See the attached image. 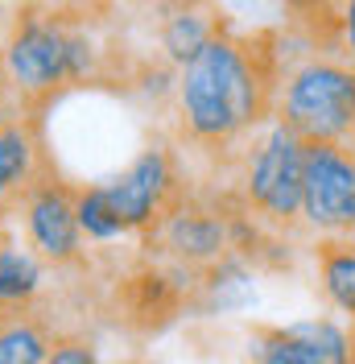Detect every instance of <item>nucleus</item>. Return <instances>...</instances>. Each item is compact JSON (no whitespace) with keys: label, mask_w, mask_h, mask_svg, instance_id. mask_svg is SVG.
<instances>
[{"label":"nucleus","mask_w":355,"mask_h":364,"mask_svg":"<svg viewBox=\"0 0 355 364\" xmlns=\"http://www.w3.org/2000/svg\"><path fill=\"white\" fill-rule=\"evenodd\" d=\"M277 91L268 38L211 33L190 63H182V120L186 133L207 145H223L265 120Z\"/></svg>","instance_id":"nucleus-1"},{"label":"nucleus","mask_w":355,"mask_h":364,"mask_svg":"<svg viewBox=\"0 0 355 364\" xmlns=\"http://www.w3.org/2000/svg\"><path fill=\"white\" fill-rule=\"evenodd\" d=\"M277 120L302 141H343L355 145V67L334 58H310L289 70Z\"/></svg>","instance_id":"nucleus-2"},{"label":"nucleus","mask_w":355,"mask_h":364,"mask_svg":"<svg viewBox=\"0 0 355 364\" xmlns=\"http://www.w3.org/2000/svg\"><path fill=\"white\" fill-rule=\"evenodd\" d=\"M9 83L21 95H50L91 67V42L62 17H21L0 54Z\"/></svg>","instance_id":"nucleus-3"},{"label":"nucleus","mask_w":355,"mask_h":364,"mask_svg":"<svg viewBox=\"0 0 355 364\" xmlns=\"http://www.w3.org/2000/svg\"><path fill=\"white\" fill-rule=\"evenodd\" d=\"M302 182L306 141L277 120L248 158V203L273 224H293L302 215Z\"/></svg>","instance_id":"nucleus-4"},{"label":"nucleus","mask_w":355,"mask_h":364,"mask_svg":"<svg viewBox=\"0 0 355 364\" xmlns=\"http://www.w3.org/2000/svg\"><path fill=\"white\" fill-rule=\"evenodd\" d=\"M302 215L327 236H355V145L306 141Z\"/></svg>","instance_id":"nucleus-5"},{"label":"nucleus","mask_w":355,"mask_h":364,"mask_svg":"<svg viewBox=\"0 0 355 364\" xmlns=\"http://www.w3.org/2000/svg\"><path fill=\"white\" fill-rule=\"evenodd\" d=\"M252 364H351L355 343L327 318L293 323V327H256L248 340Z\"/></svg>","instance_id":"nucleus-6"},{"label":"nucleus","mask_w":355,"mask_h":364,"mask_svg":"<svg viewBox=\"0 0 355 364\" xmlns=\"http://www.w3.org/2000/svg\"><path fill=\"white\" fill-rule=\"evenodd\" d=\"M170 186H174L170 158L161 149H145L120 178L104 186V203L116 215L120 232H133V228L153 224L157 215L170 211L165 207L170 203Z\"/></svg>","instance_id":"nucleus-7"},{"label":"nucleus","mask_w":355,"mask_h":364,"mask_svg":"<svg viewBox=\"0 0 355 364\" xmlns=\"http://www.w3.org/2000/svg\"><path fill=\"white\" fill-rule=\"evenodd\" d=\"M25 224H29V240L38 245L42 257L50 261H75L79 257V195L67 182H29L25 195Z\"/></svg>","instance_id":"nucleus-8"},{"label":"nucleus","mask_w":355,"mask_h":364,"mask_svg":"<svg viewBox=\"0 0 355 364\" xmlns=\"http://www.w3.org/2000/svg\"><path fill=\"white\" fill-rule=\"evenodd\" d=\"M161 240L186 257V261H215L227 245V232L223 220L211 211H195V207H174L165 211V224H161Z\"/></svg>","instance_id":"nucleus-9"},{"label":"nucleus","mask_w":355,"mask_h":364,"mask_svg":"<svg viewBox=\"0 0 355 364\" xmlns=\"http://www.w3.org/2000/svg\"><path fill=\"white\" fill-rule=\"evenodd\" d=\"M318 277L322 290L339 311L355 318V240L351 236H327L318 240Z\"/></svg>","instance_id":"nucleus-10"},{"label":"nucleus","mask_w":355,"mask_h":364,"mask_svg":"<svg viewBox=\"0 0 355 364\" xmlns=\"http://www.w3.org/2000/svg\"><path fill=\"white\" fill-rule=\"evenodd\" d=\"M33 161H38V136L33 124L13 120L4 133H0V199L17 195L29 186L33 178Z\"/></svg>","instance_id":"nucleus-11"},{"label":"nucleus","mask_w":355,"mask_h":364,"mask_svg":"<svg viewBox=\"0 0 355 364\" xmlns=\"http://www.w3.org/2000/svg\"><path fill=\"white\" fill-rule=\"evenodd\" d=\"M54 352L50 331L33 318H13L0 327V364H45Z\"/></svg>","instance_id":"nucleus-12"},{"label":"nucleus","mask_w":355,"mask_h":364,"mask_svg":"<svg viewBox=\"0 0 355 364\" xmlns=\"http://www.w3.org/2000/svg\"><path fill=\"white\" fill-rule=\"evenodd\" d=\"M42 269L25 249H0V306H25L38 294Z\"/></svg>","instance_id":"nucleus-13"},{"label":"nucleus","mask_w":355,"mask_h":364,"mask_svg":"<svg viewBox=\"0 0 355 364\" xmlns=\"http://www.w3.org/2000/svg\"><path fill=\"white\" fill-rule=\"evenodd\" d=\"M281 4L310 38H318V42L339 38L343 42V0H281Z\"/></svg>","instance_id":"nucleus-14"},{"label":"nucleus","mask_w":355,"mask_h":364,"mask_svg":"<svg viewBox=\"0 0 355 364\" xmlns=\"http://www.w3.org/2000/svg\"><path fill=\"white\" fill-rule=\"evenodd\" d=\"M79 224L87 228V236H95V240L120 236V224H116V215H111L108 203H104V186L79 191Z\"/></svg>","instance_id":"nucleus-15"},{"label":"nucleus","mask_w":355,"mask_h":364,"mask_svg":"<svg viewBox=\"0 0 355 364\" xmlns=\"http://www.w3.org/2000/svg\"><path fill=\"white\" fill-rule=\"evenodd\" d=\"M45 364H99V360H95V348L87 340H58L54 352L45 356Z\"/></svg>","instance_id":"nucleus-16"},{"label":"nucleus","mask_w":355,"mask_h":364,"mask_svg":"<svg viewBox=\"0 0 355 364\" xmlns=\"http://www.w3.org/2000/svg\"><path fill=\"white\" fill-rule=\"evenodd\" d=\"M343 46L355 63V0H343Z\"/></svg>","instance_id":"nucleus-17"},{"label":"nucleus","mask_w":355,"mask_h":364,"mask_svg":"<svg viewBox=\"0 0 355 364\" xmlns=\"http://www.w3.org/2000/svg\"><path fill=\"white\" fill-rule=\"evenodd\" d=\"M13 120H17V116H13V108H9V104H4V100H0V133H4V129H9V124H13Z\"/></svg>","instance_id":"nucleus-18"},{"label":"nucleus","mask_w":355,"mask_h":364,"mask_svg":"<svg viewBox=\"0 0 355 364\" xmlns=\"http://www.w3.org/2000/svg\"><path fill=\"white\" fill-rule=\"evenodd\" d=\"M4 83H9V75H4V63H0V95H4Z\"/></svg>","instance_id":"nucleus-19"}]
</instances>
